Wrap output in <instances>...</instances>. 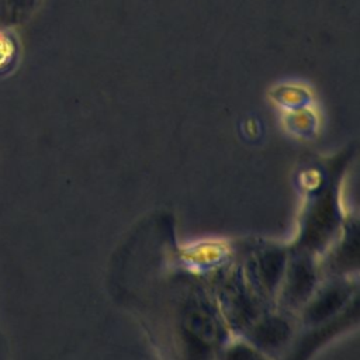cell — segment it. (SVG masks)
I'll return each instance as SVG.
<instances>
[{"label": "cell", "mask_w": 360, "mask_h": 360, "mask_svg": "<svg viewBox=\"0 0 360 360\" xmlns=\"http://www.w3.org/2000/svg\"><path fill=\"white\" fill-rule=\"evenodd\" d=\"M34 0H0V27L11 28L21 22L32 7Z\"/></svg>", "instance_id": "1"}, {"label": "cell", "mask_w": 360, "mask_h": 360, "mask_svg": "<svg viewBox=\"0 0 360 360\" xmlns=\"http://www.w3.org/2000/svg\"><path fill=\"white\" fill-rule=\"evenodd\" d=\"M15 53L17 48L13 35L8 32V28L0 27V72H4L13 65Z\"/></svg>", "instance_id": "2"}]
</instances>
